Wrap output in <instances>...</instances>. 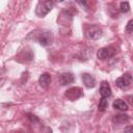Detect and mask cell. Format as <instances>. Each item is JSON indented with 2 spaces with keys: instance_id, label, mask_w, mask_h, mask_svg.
<instances>
[{
  "instance_id": "d6986e66",
  "label": "cell",
  "mask_w": 133,
  "mask_h": 133,
  "mask_svg": "<svg viewBox=\"0 0 133 133\" xmlns=\"http://www.w3.org/2000/svg\"><path fill=\"white\" fill-rule=\"evenodd\" d=\"M128 102H129V104H131L133 106V95H131V96L128 97Z\"/></svg>"
},
{
  "instance_id": "7c38bea8",
  "label": "cell",
  "mask_w": 133,
  "mask_h": 133,
  "mask_svg": "<svg viewBox=\"0 0 133 133\" xmlns=\"http://www.w3.org/2000/svg\"><path fill=\"white\" fill-rule=\"evenodd\" d=\"M112 106H113L114 109H118V110H122V111H126V110H128V105H127V103H126L125 101L121 100V99H116V100H114Z\"/></svg>"
},
{
  "instance_id": "ac0fdd59",
  "label": "cell",
  "mask_w": 133,
  "mask_h": 133,
  "mask_svg": "<svg viewBox=\"0 0 133 133\" xmlns=\"http://www.w3.org/2000/svg\"><path fill=\"white\" fill-rule=\"evenodd\" d=\"M125 133H133V126H127L124 130Z\"/></svg>"
},
{
  "instance_id": "8992f818",
  "label": "cell",
  "mask_w": 133,
  "mask_h": 133,
  "mask_svg": "<svg viewBox=\"0 0 133 133\" xmlns=\"http://www.w3.org/2000/svg\"><path fill=\"white\" fill-rule=\"evenodd\" d=\"M64 96L70 101H75V100H77L83 96V91L80 87H71L65 91Z\"/></svg>"
},
{
  "instance_id": "277c9868",
  "label": "cell",
  "mask_w": 133,
  "mask_h": 133,
  "mask_svg": "<svg viewBox=\"0 0 133 133\" xmlns=\"http://www.w3.org/2000/svg\"><path fill=\"white\" fill-rule=\"evenodd\" d=\"M132 83V76L129 74V73H126L124 74L123 76L118 77L116 80H115V84L117 87L122 88V89H126L128 88Z\"/></svg>"
},
{
  "instance_id": "8fae6325",
  "label": "cell",
  "mask_w": 133,
  "mask_h": 133,
  "mask_svg": "<svg viewBox=\"0 0 133 133\" xmlns=\"http://www.w3.org/2000/svg\"><path fill=\"white\" fill-rule=\"evenodd\" d=\"M130 119L129 115L128 114H125V113H121V114H116L112 117V122L116 125H122V124H126L128 123Z\"/></svg>"
},
{
  "instance_id": "52a82bcc",
  "label": "cell",
  "mask_w": 133,
  "mask_h": 133,
  "mask_svg": "<svg viewBox=\"0 0 133 133\" xmlns=\"http://www.w3.org/2000/svg\"><path fill=\"white\" fill-rule=\"evenodd\" d=\"M59 83H60V85H62V86H64V85H69V84H71V83H73L74 82V80H75V77H74V75L72 74V73H62L60 76H59Z\"/></svg>"
},
{
  "instance_id": "4fadbf2b",
  "label": "cell",
  "mask_w": 133,
  "mask_h": 133,
  "mask_svg": "<svg viewBox=\"0 0 133 133\" xmlns=\"http://www.w3.org/2000/svg\"><path fill=\"white\" fill-rule=\"evenodd\" d=\"M107 106H108L107 98H101V100H100V102H99V105H98L99 110H100V111H104V110L107 108Z\"/></svg>"
},
{
  "instance_id": "30bf717a",
  "label": "cell",
  "mask_w": 133,
  "mask_h": 133,
  "mask_svg": "<svg viewBox=\"0 0 133 133\" xmlns=\"http://www.w3.org/2000/svg\"><path fill=\"white\" fill-rule=\"evenodd\" d=\"M82 81H83L84 85L86 87H88V88L95 87V85H96V79H95V77L91 76L90 74H87V73H85V74L82 75Z\"/></svg>"
},
{
  "instance_id": "9a60e30c",
  "label": "cell",
  "mask_w": 133,
  "mask_h": 133,
  "mask_svg": "<svg viewBox=\"0 0 133 133\" xmlns=\"http://www.w3.org/2000/svg\"><path fill=\"white\" fill-rule=\"evenodd\" d=\"M126 31L131 33L133 32V20H130L128 23H127V26H126Z\"/></svg>"
},
{
  "instance_id": "7a4b0ae2",
  "label": "cell",
  "mask_w": 133,
  "mask_h": 133,
  "mask_svg": "<svg viewBox=\"0 0 133 133\" xmlns=\"http://www.w3.org/2000/svg\"><path fill=\"white\" fill-rule=\"evenodd\" d=\"M53 6H54L53 1H50V0H41L36 4L35 14H36V16L43 18L47 14H49L51 11V9L53 8Z\"/></svg>"
},
{
  "instance_id": "3957f363",
  "label": "cell",
  "mask_w": 133,
  "mask_h": 133,
  "mask_svg": "<svg viewBox=\"0 0 133 133\" xmlns=\"http://www.w3.org/2000/svg\"><path fill=\"white\" fill-rule=\"evenodd\" d=\"M85 35L90 39H98L102 36V30L97 25H89L85 28Z\"/></svg>"
},
{
  "instance_id": "ba28073f",
  "label": "cell",
  "mask_w": 133,
  "mask_h": 133,
  "mask_svg": "<svg viewBox=\"0 0 133 133\" xmlns=\"http://www.w3.org/2000/svg\"><path fill=\"white\" fill-rule=\"evenodd\" d=\"M51 80H52L51 75H50L49 73H44V74H42V75L39 76V78H38V83H39V85H41L43 88L47 89V88L50 86V84H51Z\"/></svg>"
},
{
  "instance_id": "5b68a950",
  "label": "cell",
  "mask_w": 133,
  "mask_h": 133,
  "mask_svg": "<svg viewBox=\"0 0 133 133\" xmlns=\"http://www.w3.org/2000/svg\"><path fill=\"white\" fill-rule=\"evenodd\" d=\"M115 54V49L112 47H105V48H101L98 52H97V57L101 60H105V59H109L111 57H113Z\"/></svg>"
},
{
  "instance_id": "6da1fadb",
  "label": "cell",
  "mask_w": 133,
  "mask_h": 133,
  "mask_svg": "<svg viewBox=\"0 0 133 133\" xmlns=\"http://www.w3.org/2000/svg\"><path fill=\"white\" fill-rule=\"evenodd\" d=\"M31 34L34 35V39L37 41L42 46L46 47V46H49L52 41H53V35H52V32L48 31V30H37V31H34L32 32Z\"/></svg>"
},
{
  "instance_id": "e0dca14e",
  "label": "cell",
  "mask_w": 133,
  "mask_h": 133,
  "mask_svg": "<svg viewBox=\"0 0 133 133\" xmlns=\"http://www.w3.org/2000/svg\"><path fill=\"white\" fill-rule=\"evenodd\" d=\"M41 133H52V129L50 127H43Z\"/></svg>"
},
{
  "instance_id": "2e32d148",
  "label": "cell",
  "mask_w": 133,
  "mask_h": 133,
  "mask_svg": "<svg viewBox=\"0 0 133 133\" xmlns=\"http://www.w3.org/2000/svg\"><path fill=\"white\" fill-rule=\"evenodd\" d=\"M27 117H28L29 121H30L31 123H33V124H34V123H39V119H38L35 115H33V114H31V113H28V114H27Z\"/></svg>"
},
{
  "instance_id": "9c48e42d",
  "label": "cell",
  "mask_w": 133,
  "mask_h": 133,
  "mask_svg": "<svg viewBox=\"0 0 133 133\" xmlns=\"http://www.w3.org/2000/svg\"><path fill=\"white\" fill-rule=\"evenodd\" d=\"M100 95L102 96V98H108L111 96V88H110V85L108 84V82L106 81H103L101 84H100Z\"/></svg>"
},
{
  "instance_id": "5bb4252c",
  "label": "cell",
  "mask_w": 133,
  "mask_h": 133,
  "mask_svg": "<svg viewBox=\"0 0 133 133\" xmlns=\"http://www.w3.org/2000/svg\"><path fill=\"white\" fill-rule=\"evenodd\" d=\"M119 10L122 11V12H128L129 10H130V4H129V2H121V4H119Z\"/></svg>"
}]
</instances>
